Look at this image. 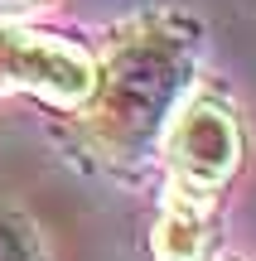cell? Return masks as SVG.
<instances>
[{
  "label": "cell",
  "instance_id": "obj_4",
  "mask_svg": "<svg viewBox=\"0 0 256 261\" xmlns=\"http://www.w3.org/2000/svg\"><path fill=\"white\" fill-rule=\"evenodd\" d=\"M155 242H160V256L164 261H193L198 247H203V223L189 213V208H169Z\"/></svg>",
  "mask_w": 256,
  "mask_h": 261
},
{
  "label": "cell",
  "instance_id": "obj_2",
  "mask_svg": "<svg viewBox=\"0 0 256 261\" xmlns=\"http://www.w3.org/2000/svg\"><path fill=\"white\" fill-rule=\"evenodd\" d=\"M174 54L164 39H140V44L121 48V58H111V92H106V121L116 126V136L140 140L150 136L160 112L174 97Z\"/></svg>",
  "mask_w": 256,
  "mask_h": 261
},
{
  "label": "cell",
  "instance_id": "obj_1",
  "mask_svg": "<svg viewBox=\"0 0 256 261\" xmlns=\"http://www.w3.org/2000/svg\"><path fill=\"white\" fill-rule=\"evenodd\" d=\"M0 87H29L53 102H87L97 73L82 48L34 29H0Z\"/></svg>",
  "mask_w": 256,
  "mask_h": 261
},
{
  "label": "cell",
  "instance_id": "obj_3",
  "mask_svg": "<svg viewBox=\"0 0 256 261\" xmlns=\"http://www.w3.org/2000/svg\"><path fill=\"white\" fill-rule=\"evenodd\" d=\"M237 121L213 102H193L169 130V155L189 184H218L237 165Z\"/></svg>",
  "mask_w": 256,
  "mask_h": 261
},
{
  "label": "cell",
  "instance_id": "obj_5",
  "mask_svg": "<svg viewBox=\"0 0 256 261\" xmlns=\"http://www.w3.org/2000/svg\"><path fill=\"white\" fill-rule=\"evenodd\" d=\"M0 261H34V247H29L24 227L5 213H0Z\"/></svg>",
  "mask_w": 256,
  "mask_h": 261
}]
</instances>
